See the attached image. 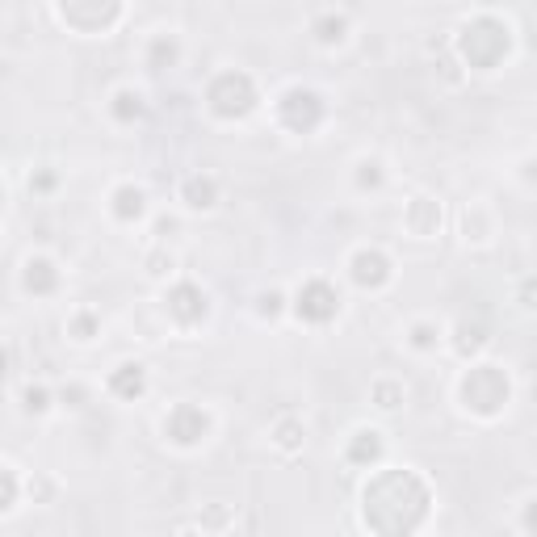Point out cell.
I'll use <instances>...</instances> for the list:
<instances>
[{
	"label": "cell",
	"mask_w": 537,
	"mask_h": 537,
	"mask_svg": "<svg viewBox=\"0 0 537 537\" xmlns=\"http://www.w3.org/2000/svg\"><path fill=\"white\" fill-rule=\"evenodd\" d=\"M290 311L298 319H307V324H328V319L340 311V290L332 282H324V277H307V282L294 290Z\"/></svg>",
	"instance_id": "4"
},
{
	"label": "cell",
	"mask_w": 537,
	"mask_h": 537,
	"mask_svg": "<svg viewBox=\"0 0 537 537\" xmlns=\"http://www.w3.org/2000/svg\"><path fill=\"white\" fill-rule=\"evenodd\" d=\"M21 290L38 294V298L55 294L59 290V265L51 256H26V265H21Z\"/></svg>",
	"instance_id": "9"
},
{
	"label": "cell",
	"mask_w": 537,
	"mask_h": 537,
	"mask_svg": "<svg viewBox=\"0 0 537 537\" xmlns=\"http://www.w3.org/2000/svg\"><path fill=\"white\" fill-rule=\"evenodd\" d=\"M277 118H282V126H290L294 135H307L319 126V118H324V97L315 89H303V84H290V89L277 93Z\"/></svg>",
	"instance_id": "3"
},
{
	"label": "cell",
	"mask_w": 537,
	"mask_h": 537,
	"mask_svg": "<svg viewBox=\"0 0 537 537\" xmlns=\"http://www.w3.org/2000/svg\"><path fill=\"white\" fill-rule=\"evenodd\" d=\"M21 496V479L13 475V466H0V512H13Z\"/></svg>",
	"instance_id": "23"
},
{
	"label": "cell",
	"mask_w": 537,
	"mask_h": 537,
	"mask_svg": "<svg viewBox=\"0 0 537 537\" xmlns=\"http://www.w3.org/2000/svg\"><path fill=\"white\" fill-rule=\"evenodd\" d=\"M345 30H349V17L345 13H319V21H315V38L319 42H345Z\"/></svg>",
	"instance_id": "19"
},
{
	"label": "cell",
	"mask_w": 537,
	"mask_h": 537,
	"mask_svg": "<svg viewBox=\"0 0 537 537\" xmlns=\"http://www.w3.org/2000/svg\"><path fill=\"white\" fill-rule=\"evenodd\" d=\"M181 202L185 210H214L219 206V181L210 173H193L181 181Z\"/></svg>",
	"instance_id": "11"
},
{
	"label": "cell",
	"mask_w": 537,
	"mask_h": 537,
	"mask_svg": "<svg viewBox=\"0 0 537 537\" xmlns=\"http://www.w3.org/2000/svg\"><path fill=\"white\" fill-rule=\"evenodd\" d=\"M143 93L139 89H114V97H110V114L122 122V126H131L135 118H143Z\"/></svg>",
	"instance_id": "14"
},
{
	"label": "cell",
	"mask_w": 537,
	"mask_h": 537,
	"mask_svg": "<svg viewBox=\"0 0 537 537\" xmlns=\"http://www.w3.org/2000/svg\"><path fill=\"white\" fill-rule=\"evenodd\" d=\"M68 336L76 340V345H89V340L101 336V319H97L93 311H76V315L68 319Z\"/></svg>",
	"instance_id": "21"
},
{
	"label": "cell",
	"mask_w": 537,
	"mask_h": 537,
	"mask_svg": "<svg viewBox=\"0 0 537 537\" xmlns=\"http://www.w3.org/2000/svg\"><path fill=\"white\" fill-rule=\"evenodd\" d=\"M110 214H114V219H122V223H139L143 214H147V189L135 185V181L118 185L110 193Z\"/></svg>",
	"instance_id": "10"
},
{
	"label": "cell",
	"mask_w": 537,
	"mask_h": 537,
	"mask_svg": "<svg viewBox=\"0 0 537 537\" xmlns=\"http://www.w3.org/2000/svg\"><path fill=\"white\" fill-rule=\"evenodd\" d=\"M462 407L466 412H500V403H508V378L500 374V365H470L462 374Z\"/></svg>",
	"instance_id": "1"
},
{
	"label": "cell",
	"mask_w": 537,
	"mask_h": 537,
	"mask_svg": "<svg viewBox=\"0 0 537 537\" xmlns=\"http://www.w3.org/2000/svg\"><path fill=\"white\" fill-rule=\"evenodd\" d=\"M164 311L168 319H173L177 328H198L202 319L210 315V298L202 286H193V282H177L173 290L164 294Z\"/></svg>",
	"instance_id": "6"
},
{
	"label": "cell",
	"mask_w": 537,
	"mask_h": 537,
	"mask_svg": "<svg viewBox=\"0 0 537 537\" xmlns=\"http://www.w3.org/2000/svg\"><path fill=\"white\" fill-rule=\"evenodd\" d=\"M378 454H382V433L378 428H357L353 445H349V458L353 462H374Z\"/></svg>",
	"instance_id": "17"
},
{
	"label": "cell",
	"mask_w": 537,
	"mask_h": 537,
	"mask_svg": "<svg viewBox=\"0 0 537 537\" xmlns=\"http://www.w3.org/2000/svg\"><path fill=\"white\" fill-rule=\"evenodd\" d=\"M21 407H26L30 416H47L51 407H55V395H51V386H42V382H30L26 391H21Z\"/></svg>",
	"instance_id": "20"
},
{
	"label": "cell",
	"mask_w": 537,
	"mask_h": 537,
	"mask_svg": "<svg viewBox=\"0 0 537 537\" xmlns=\"http://www.w3.org/2000/svg\"><path fill=\"white\" fill-rule=\"evenodd\" d=\"M269 441L282 449V454H298V449L307 445V424H303V420H294V416H282V420L273 424Z\"/></svg>",
	"instance_id": "13"
},
{
	"label": "cell",
	"mask_w": 537,
	"mask_h": 537,
	"mask_svg": "<svg viewBox=\"0 0 537 537\" xmlns=\"http://www.w3.org/2000/svg\"><path fill=\"white\" fill-rule=\"evenodd\" d=\"M147 273H152V277H173L177 273V256L160 244L152 256H147Z\"/></svg>",
	"instance_id": "24"
},
{
	"label": "cell",
	"mask_w": 537,
	"mask_h": 537,
	"mask_svg": "<svg viewBox=\"0 0 537 537\" xmlns=\"http://www.w3.org/2000/svg\"><path fill=\"white\" fill-rule=\"evenodd\" d=\"M256 303H261V307H256V311H261V319H269V315H277V311H282V303H286V294H261V298H256Z\"/></svg>",
	"instance_id": "25"
},
{
	"label": "cell",
	"mask_w": 537,
	"mask_h": 537,
	"mask_svg": "<svg viewBox=\"0 0 537 537\" xmlns=\"http://www.w3.org/2000/svg\"><path fill=\"white\" fill-rule=\"evenodd\" d=\"M441 340H445V328L437 324V319H416V324L407 328V345H412L416 353H433Z\"/></svg>",
	"instance_id": "15"
},
{
	"label": "cell",
	"mask_w": 537,
	"mask_h": 537,
	"mask_svg": "<svg viewBox=\"0 0 537 537\" xmlns=\"http://www.w3.org/2000/svg\"><path fill=\"white\" fill-rule=\"evenodd\" d=\"M210 433V412L198 403H177L173 412L164 416V437L181 445V449H193V445H202Z\"/></svg>",
	"instance_id": "5"
},
{
	"label": "cell",
	"mask_w": 537,
	"mask_h": 537,
	"mask_svg": "<svg viewBox=\"0 0 537 537\" xmlns=\"http://www.w3.org/2000/svg\"><path fill=\"white\" fill-rule=\"evenodd\" d=\"M206 101L219 118H248L256 110V84L244 72H223V76H214Z\"/></svg>",
	"instance_id": "2"
},
{
	"label": "cell",
	"mask_w": 537,
	"mask_h": 537,
	"mask_svg": "<svg viewBox=\"0 0 537 537\" xmlns=\"http://www.w3.org/2000/svg\"><path fill=\"white\" fill-rule=\"evenodd\" d=\"M403 227L412 231L416 240H433L441 231V202L428 198V193H416V198L403 206Z\"/></svg>",
	"instance_id": "8"
},
{
	"label": "cell",
	"mask_w": 537,
	"mask_h": 537,
	"mask_svg": "<svg viewBox=\"0 0 537 537\" xmlns=\"http://www.w3.org/2000/svg\"><path fill=\"white\" fill-rule=\"evenodd\" d=\"M110 391L118 395V399H139L143 391H147V370L139 361H122L118 370L110 374Z\"/></svg>",
	"instance_id": "12"
},
{
	"label": "cell",
	"mask_w": 537,
	"mask_h": 537,
	"mask_svg": "<svg viewBox=\"0 0 537 537\" xmlns=\"http://www.w3.org/2000/svg\"><path fill=\"white\" fill-rule=\"evenodd\" d=\"M181 537H206V533H193V529H189V533H181Z\"/></svg>",
	"instance_id": "27"
},
{
	"label": "cell",
	"mask_w": 537,
	"mask_h": 537,
	"mask_svg": "<svg viewBox=\"0 0 537 537\" xmlns=\"http://www.w3.org/2000/svg\"><path fill=\"white\" fill-rule=\"evenodd\" d=\"M370 395H374V407H382V412H399L403 399H407V386L399 378H378L370 386Z\"/></svg>",
	"instance_id": "16"
},
{
	"label": "cell",
	"mask_w": 537,
	"mask_h": 537,
	"mask_svg": "<svg viewBox=\"0 0 537 537\" xmlns=\"http://www.w3.org/2000/svg\"><path fill=\"white\" fill-rule=\"evenodd\" d=\"M386 181V168L378 156H361L357 160V189H378Z\"/></svg>",
	"instance_id": "22"
},
{
	"label": "cell",
	"mask_w": 537,
	"mask_h": 537,
	"mask_svg": "<svg viewBox=\"0 0 537 537\" xmlns=\"http://www.w3.org/2000/svg\"><path fill=\"white\" fill-rule=\"evenodd\" d=\"M0 210H5V185H0Z\"/></svg>",
	"instance_id": "26"
},
{
	"label": "cell",
	"mask_w": 537,
	"mask_h": 537,
	"mask_svg": "<svg viewBox=\"0 0 537 537\" xmlns=\"http://www.w3.org/2000/svg\"><path fill=\"white\" fill-rule=\"evenodd\" d=\"M177 55H181V47H177V38H168V34H156L152 47H147V63H152V72H164Z\"/></svg>",
	"instance_id": "18"
},
{
	"label": "cell",
	"mask_w": 537,
	"mask_h": 537,
	"mask_svg": "<svg viewBox=\"0 0 537 537\" xmlns=\"http://www.w3.org/2000/svg\"><path fill=\"white\" fill-rule=\"evenodd\" d=\"M349 277L361 290H382L395 277V265H391V256H386L382 248H357L349 256Z\"/></svg>",
	"instance_id": "7"
}]
</instances>
